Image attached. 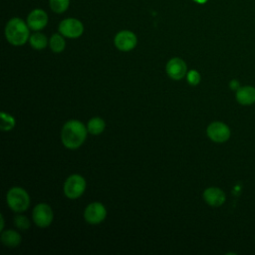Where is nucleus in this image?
Instances as JSON below:
<instances>
[{
    "instance_id": "obj_1",
    "label": "nucleus",
    "mask_w": 255,
    "mask_h": 255,
    "mask_svg": "<svg viewBox=\"0 0 255 255\" xmlns=\"http://www.w3.org/2000/svg\"><path fill=\"white\" fill-rule=\"evenodd\" d=\"M87 132V127L83 123L77 120H70L62 128L61 139L67 148L76 149L84 143Z\"/></svg>"
},
{
    "instance_id": "obj_2",
    "label": "nucleus",
    "mask_w": 255,
    "mask_h": 255,
    "mask_svg": "<svg viewBox=\"0 0 255 255\" xmlns=\"http://www.w3.org/2000/svg\"><path fill=\"white\" fill-rule=\"evenodd\" d=\"M30 28L23 19L14 17L5 26L6 40L14 46L24 45L30 38Z\"/></svg>"
},
{
    "instance_id": "obj_3",
    "label": "nucleus",
    "mask_w": 255,
    "mask_h": 255,
    "mask_svg": "<svg viewBox=\"0 0 255 255\" xmlns=\"http://www.w3.org/2000/svg\"><path fill=\"white\" fill-rule=\"evenodd\" d=\"M8 206L15 212H23L30 205V197L27 191L22 187H12L6 195Z\"/></svg>"
},
{
    "instance_id": "obj_4",
    "label": "nucleus",
    "mask_w": 255,
    "mask_h": 255,
    "mask_svg": "<svg viewBox=\"0 0 255 255\" xmlns=\"http://www.w3.org/2000/svg\"><path fill=\"white\" fill-rule=\"evenodd\" d=\"M86 189V180L80 174L70 175L64 183V193L70 199L80 197Z\"/></svg>"
},
{
    "instance_id": "obj_5",
    "label": "nucleus",
    "mask_w": 255,
    "mask_h": 255,
    "mask_svg": "<svg viewBox=\"0 0 255 255\" xmlns=\"http://www.w3.org/2000/svg\"><path fill=\"white\" fill-rule=\"evenodd\" d=\"M207 136L214 142L222 143L229 139L231 130L229 127L222 122H212L206 128Z\"/></svg>"
},
{
    "instance_id": "obj_6",
    "label": "nucleus",
    "mask_w": 255,
    "mask_h": 255,
    "mask_svg": "<svg viewBox=\"0 0 255 255\" xmlns=\"http://www.w3.org/2000/svg\"><path fill=\"white\" fill-rule=\"evenodd\" d=\"M58 30L64 37L75 39L83 34L84 25L76 18H66L60 22Z\"/></svg>"
},
{
    "instance_id": "obj_7",
    "label": "nucleus",
    "mask_w": 255,
    "mask_h": 255,
    "mask_svg": "<svg viewBox=\"0 0 255 255\" xmlns=\"http://www.w3.org/2000/svg\"><path fill=\"white\" fill-rule=\"evenodd\" d=\"M33 220L34 223L39 227H48L54 218L53 210L50 205L46 203H39L33 209Z\"/></svg>"
},
{
    "instance_id": "obj_8",
    "label": "nucleus",
    "mask_w": 255,
    "mask_h": 255,
    "mask_svg": "<svg viewBox=\"0 0 255 255\" xmlns=\"http://www.w3.org/2000/svg\"><path fill=\"white\" fill-rule=\"evenodd\" d=\"M106 216H107L106 207L101 202L90 203L84 211L85 220L88 223L93 224V225L99 224L102 221H104Z\"/></svg>"
},
{
    "instance_id": "obj_9",
    "label": "nucleus",
    "mask_w": 255,
    "mask_h": 255,
    "mask_svg": "<svg viewBox=\"0 0 255 255\" xmlns=\"http://www.w3.org/2000/svg\"><path fill=\"white\" fill-rule=\"evenodd\" d=\"M114 43L120 51L128 52L136 46L137 39L133 32L128 30H123L117 33L114 39Z\"/></svg>"
},
{
    "instance_id": "obj_10",
    "label": "nucleus",
    "mask_w": 255,
    "mask_h": 255,
    "mask_svg": "<svg viewBox=\"0 0 255 255\" xmlns=\"http://www.w3.org/2000/svg\"><path fill=\"white\" fill-rule=\"evenodd\" d=\"M167 75L173 80H181L187 74V67L185 62L180 58L170 59L165 67Z\"/></svg>"
},
{
    "instance_id": "obj_11",
    "label": "nucleus",
    "mask_w": 255,
    "mask_h": 255,
    "mask_svg": "<svg viewBox=\"0 0 255 255\" xmlns=\"http://www.w3.org/2000/svg\"><path fill=\"white\" fill-rule=\"evenodd\" d=\"M48 14L43 9L32 10L27 17V24L33 31H40L48 24Z\"/></svg>"
},
{
    "instance_id": "obj_12",
    "label": "nucleus",
    "mask_w": 255,
    "mask_h": 255,
    "mask_svg": "<svg viewBox=\"0 0 255 255\" xmlns=\"http://www.w3.org/2000/svg\"><path fill=\"white\" fill-rule=\"evenodd\" d=\"M202 196H203L204 201L212 207L221 206L226 200L225 192L221 188L214 187V186L206 188L203 191Z\"/></svg>"
},
{
    "instance_id": "obj_13",
    "label": "nucleus",
    "mask_w": 255,
    "mask_h": 255,
    "mask_svg": "<svg viewBox=\"0 0 255 255\" xmlns=\"http://www.w3.org/2000/svg\"><path fill=\"white\" fill-rule=\"evenodd\" d=\"M235 98L238 104L241 106H251L255 104V87L253 86H241L235 94Z\"/></svg>"
},
{
    "instance_id": "obj_14",
    "label": "nucleus",
    "mask_w": 255,
    "mask_h": 255,
    "mask_svg": "<svg viewBox=\"0 0 255 255\" xmlns=\"http://www.w3.org/2000/svg\"><path fill=\"white\" fill-rule=\"evenodd\" d=\"M1 241L5 246L15 248L21 243V235L12 229L5 230L1 233Z\"/></svg>"
},
{
    "instance_id": "obj_15",
    "label": "nucleus",
    "mask_w": 255,
    "mask_h": 255,
    "mask_svg": "<svg viewBox=\"0 0 255 255\" xmlns=\"http://www.w3.org/2000/svg\"><path fill=\"white\" fill-rule=\"evenodd\" d=\"M106 128V123L102 118L96 117V118H92L87 125V129L88 132H90L91 134L97 135L102 133L105 130Z\"/></svg>"
},
{
    "instance_id": "obj_16",
    "label": "nucleus",
    "mask_w": 255,
    "mask_h": 255,
    "mask_svg": "<svg viewBox=\"0 0 255 255\" xmlns=\"http://www.w3.org/2000/svg\"><path fill=\"white\" fill-rule=\"evenodd\" d=\"M29 43H30V45L34 49H36V50H43L48 45V39H47V37L43 33L36 32V33L30 35Z\"/></svg>"
},
{
    "instance_id": "obj_17",
    "label": "nucleus",
    "mask_w": 255,
    "mask_h": 255,
    "mask_svg": "<svg viewBox=\"0 0 255 255\" xmlns=\"http://www.w3.org/2000/svg\"><path fill=\"white\" fill-rule=\"evenodd\" d=\"M49 46L51 50L55 53H61L65 47L66 42L62 34H53L49 40Z\"/></svg>"
},
{
    "instance_id": "obj_18",
    "label": "nucleus",
    "mask_w": 255,
    "mask_h": 255,
    "mask_svg": "<svg viewBox=\"0 0 255 255\" xmlns=\"http://www.w3.org/2000/svg\"><path fill=\"white\" fill-rule=\"evenodd\" d=\"M49 5L53 12L61 14L69 8L70 0H49Z\"/></svg>"
},
{
    "instance_id": "obj_19",
    "label": "nucleus",
    "mask_w": 255,
    "mask_h": 255,
    "mask_svg": "<svg viewBox=\"0 0 255 255\" xmlns=\"http://www.w3.org/2000/svg\"><path fill=\"white\" fill-rule=\"evenodd\" d=\"M15 126V120L12 116L6 114L5 112L1 113V124L0 128L2 130H11Z\"/></svg>"
},
{
    "instance_id": "obj_20",
    "label": "nucleus",
    "mask_w": 255,
    "mask_h": 255,
    "mask_svg": "<svg viewBox=\"0 0 255 255\" xmlns=\"http://www.w3.org/2000/svg\"><path fill=\"white\" fill-rule=\"evenodd\" d=\"M14 225L21 230H27L30 227V220L26 216L19 214L14 217Z\"/></svg>"
},
{
    "instance_id": "obj_21",
    "label": "nucleus",
    "mask_w": 255,
    "mask_h": 255,
    "mask_svg": "<svg viewBox=\"0 0 255 255\" xmlns=\"http://www.w3.org/2000/svg\"><path fill=\"white\" fill-rule=\"evenodd\" d=\"M186 79L189 85L196 86L200 82V74L196 70H190L186 74Z\"/></svg>"
},
{
    "instance_id": "obj_22",
    "label": "nucleus",
    "mask_w": 255,
    "mask_h": 255,
    "mask_svg": "<svg viewBox=\"0 0 255 255\" xmlns=\"http://www.w3.org/2000/svg\"><path fill=\"white\" fill-rule=\"evenodd\" d=\"M229 87L231 90L233 91H237L241 86H240V83L237 81V80H231V82L229 83Z\"/></svg>"
},
{
    "instance_id": "obj_23",
    "label": "nucleus",
    "mask_w": 255,
    "mask_h": 255,
    "mask_svg": "<svg viewBox=\"0 0 255 255\" xmlns=\"http://www.w3.org/2000/svg\"><path fill=\"white\" fill-rule=\"evenodd\" d=\"M194 2H196V3H198V4H205L208 0H193Z\"/></svg>"
},
{
    "instance_id": "obj_24",
    "label": "nucleus",
    "mask_w": 255,
    "mask_h": 255,
    "mask_svg": "<svg viewBox=\"0 0 255 255\" xmlns=\"http://www.w3.org/2000/svg\"><path fill=\"white\" fill-rule=\"evenodd\" d=\"M3 227H4V218H3V216L1 215V227H0V229L3 230Z\"/></svg>"
}]
</instances>
